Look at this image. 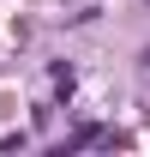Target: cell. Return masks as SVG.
Segmentation results:
<instances>
[{
    "label": "cell",
    "instance_id": "1",
    "mask_svg": "<svg viewBox=\"0 0 150 157\" xmlns=\"http://www.w3.org/2000/svg\"><path fill=\"white\" fill-rule=\"evenodd\" d=\"M144 67H150V48H144Z\"/></svg>",
    "mask_w": 150,
    "mask_h": 157
}]
</instances>
